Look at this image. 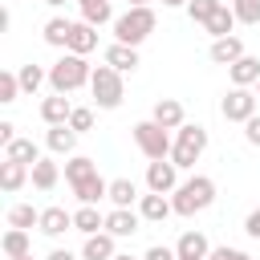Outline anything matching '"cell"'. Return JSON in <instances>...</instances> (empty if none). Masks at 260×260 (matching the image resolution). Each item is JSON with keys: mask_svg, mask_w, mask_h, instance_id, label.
Here are the masks:
<instances>
[{"mask_svg": "<svg viewBox=\"0 0 260 260\" xmlns=\"http://www.w3.org/2000/svg\"><path fill=\"white\" fill-rule=\"evenodd\" d=\"M65 179H69L77 203H102V199L110 195V183L98 175V162L85 158V154H69V162H65Z\"/></svg>", "mask_w": 260, "mask_h": 260, "instance_id": "obj_1", "label": "cell"}, {"mask_svg": "<svg viewBox=\"0 0 260 260\" xmlns=\"http://www.w3.org/2000/svg\"><path fill=\"white\" fill-rule=\"evenodd\" d=\"M171 203H175V215H183V219L207 211V207L215 203V179H207V175H191V179H183V183L171 191Z\"/></svg>", "mask_w": 260, "mask_h": 260, "instance_id": "obj_2", "label": "cell"}, {"mask_svg": "<svg viewBox=\"0 0 260 260\" xmlns=\"http://www.w3.org/2000/svg\"><path fill=\"white\" fill-rule=\"evenodd\" d=\"M89 77H93V65H89L81 53H69V49H65L61 61L49 65V85H53V93H73V89L89 85Z\"/></svg>", "mask_w": 260, "mask_h": 260, "instance_id": "obj_3", "label": "cell"}, {"mask_svg": "<svg viewBox=\"0 0 260 260\" xmlns=\"http://www.w3.org/2000/svg\"><path fill=\"white\" fill-rule=\"evenodd\" d=\"M154 24H158V16H154V8L150 4H138V8H126L122 16H114V41H122V45H142L150 32H154Z\"/></svg>", "mask_w": 260, "mask_h": 260, "instance_id": "obj_4", "label": "cell"}, {"mask_svg": "<svg viewBox=\"0 0 260 260\" xmlns=\"http://www.w3.org/2000/svg\"><path fill=\"white\" fill-rule=\"evenodd\" d=\"M207 150V126H199V122H183L179 130H175V146H171V162L179 167V171H191L195 162H199V154Z\"/></svg>", "mask_w": 260, "mask_h": 260, "instance_id": "obj_5", "label": "cell"}, {"mask_svg": "<svg viewBox=\"0 0 260 260\" xmlns=\"http://www.w3.org/2000/svg\"><path fill=\"white\" fill-rule=\"evenodd\" d=\"M89 93H93V106H98V110H118L122 98H126L122 73H118L114 65H98L93 77H89Z\"/></svg>", "mask_w": 260, "mask_h": 260, "instance_id": "obj_6", "label": "cell"}, {"mask_svg": "<svg viewBox=\"0 0 260 260\" xmlns=\"http://www.w3.org/2000/svg\"><path fill=\"white\" fill-rule=\"evenodd\" d=\"M134 146H138L146 158H171L175 138H171L167 126H158L154 118H146V122H134Z\"/></svg>", "mask_w": 260, "mask_h": 260, "instance_id": "obj_7", "label": "cell"}, {"mask_svg": "<svg viewBox=\"0 0 260 260\" xmlns=\"http://www.w3.org/2000/svg\"><path fill=\"white\" fill-rule=\"evenodd\" d=\"M219 114H223L228 122H248V118L256 114V93H252L248 85H232V89L219 98Z\"/></svg>", "mask_w": 260, "mask_h": 260, "instance_id": "obj_8", "label": "cell"}, {"mask_svg": "<svg viewBox=\"0 0 260 260\" xmlns=\"http://www.w3.org/2000/svg\"><path fill=\"white\" fill-rule=\"evenodd\" d=\"M175 187H179V167L171 158H150V167H146V191L171 195Z\"/></svg>", "mask_w": 260, "mask_h": 260, "instance_id": "obj_9", "label": "cell"}, {"mask_svg": "<svg viewBox=\"0 0 260 260\" xmlns=\"http://www.w3.org/2000/svg\"><path fill=\"white\" fill-rule=\"evenodd\" d=\"M138 228H142V211H134V207H110V211H106V232H110V236L126 240V236H134Z\"/></svg>", "mask_w": 260, "mask_h": 260, "instance_id": "obj_10", "label": "cell"}, {"mask_svg": "<svg viewBox=\"0 0 260 260\" xmlns=\"http://www.w3.org/2000/svg\"><path fill=\"white\" fill-rule=\"evenodd\" d=\"M49 240H57V236H65V232H73V211H65L61 203H53V207H41V223H37Z\"/></svg>", "mask_w": 260, "mask_h": 260, "instance_id": "obj_11", "label": "cell"}, {"mask_svg": "<svg viewBox=\"0 0 260 260\" xmlns=\"http://www.w3.org/2000/svg\"><path fill=\"white\" fill-rule=\"evenodd\" d=\"M207 57L215 61V65H236L240 57H244V41L232 32V37H215L211 41V49H207Z\"/></svg>", "mask_w": 260, "mask_h": 260, "instance_id": "obj_12", "label": "cell"}, {"mask_svg": "<svg viewBox=\"0 0 260 260\" xmlns=\"http://www.w3.org/2000/svg\"><path fill=\"white\" fill-rule=\"evenodd\" d=\"M45 146L53 150V154H61V158H69L73 150H77V130L65 122V126H49L45 130Z\"/></svg>", "mask_w": 260, "mask_h": 260, "instance_id": "obj_13", "label": "cell"}, {"mask_svg": "<svg viewBox=\"0 0 260 260\" xmlns=\"http://www.w3.org/2000/svg\"><path fill=\"white\" fill-rule=\"evenodd\" d=\"M114 240H118V236H110V232H93V236H85V244H81V260H114V256H118Z\"/></svg>", "mask_w": 260, "mask_h": 260, "instance_id": "obj_14", "label": "cell"}, {"mask_svg": "<svg viewBox=\"0 0 260 260\" xmlns=\"http://www.w3.org/2000/svg\"><path fill=\"white\" fill-rule=\"evenodd\" d=\"M150 118H154L158 126H167V130H179V126L187 122L183 102H175V98H158V102H154V110H150Z\"/></svg>", "mask_w": 260, "mask_h": 260, "instance_id": "obj_15", "label": "cell"}, {"mask_svg": "<svg viewBox=\"0 0 260 260\" xmlns=\"http://www.w3.org/2000/svg\"><path fill=\"white\" fill-rule=\"evenodd\" d=\"M138 211H142V219H150V223H162L167 215H175V203H171L167 195H158V191H146V195L138 199Z\"/></svg>", "mask_w": 260, "mask_h": 260, "instance_id": "obj_16", "label": "cell"}, {"mask_svg": "<svg viewBox=\"0 0 260 260\" xmlns=\"http://www.w3.org/2000/svg\"><path fill=\"white\" fill-rule=\"evenodd\" d=\"M98 49V24L89 20H73V32H69V53H93Z\"/></svg>", "mask_w": 260, "mask_h": 260, "instance_id": "obj_17", "label": "cell"}, {"mask_svg": "<svg viewBox=\"0 0 260 260\" xmlns=\"http://www.w3.org/2000/svg\"><path fill=\"white\" fill-rule=\"evenodd\" d=\"M73 232H81V236L106 232V215L98 211V203H81V207L73 211Z\"/></svg>", "mask_w": 260, "mask_h": 260, "instance_id": "obj_18", "label": "cell"}, {"mask_svg": "<svg viewBox=\"0 0 260 260\" xmlns=\"http://www.w3.org/2000/svg\"><path fill=\"white\" fill-rule=\"evenodd\" d=\"M106 65H114L118 73H134V69H138V49H134V45L114 41V45L106 49Z\"/></svg>", "mask_w": 260, "mask_h": 260, "instance_id": "obj_19", "label": "cell"}, {"mask_svg": "<svg viewBox=\"0 0 260 260\" xmlns=\"http://www.w3.org/2000/svg\"><path fill=\"white\" fill-rule=\"evenodd\" d=\"M69 114H73V106H69L65 93H53V98L41 102V118H45V126H65Z\"/></svg>", "mask_w": 260, "mask_h": 260, "instance_id": "obj_20", "label": "cell"}, {"mask_svg": "<svg viewBox=\"0 0 260 260\" xmlns=\"http://www.w3.org/2000/svg\"><path fill=\"white\" fill-rule=\"evenodd\" d=\"M32 179V167H24V162H12V158H4L0 162V187L12 195V191H20L24 183Z\"/></svg>", "mask_w": 260, "mask_h": 260, "instance_id": "obj_21", "label": "cell"}, {"mask_svg": "<svg viewBox=\"0 0 260 260\" xmlns=\"http://www.w3.org/2000/svg\"><path fill=\"white\" fill-rule=\"evenodd\" d=\"M175 252L179 256H187V260H207V252H211V244H207V236L203 232H183L179 236V244H175Z\"/></svg>", "mask_w": 260, "mask_h": 260, "instance_id": "obj_22", "label": "cell"}, {"mask_svg": "<svg viewBox=\"0 0 260 260\" xmlns=\"http://www.w3.org/2000/svg\"><path fill=\"white\" fill-rule=\"evenodd\" d=\"M228 73H232V85H256L260 81V57L244 53L236 65H228Z\"/></svg>", "mask_w": 260, "mask_h": 260, "instance_id": "obj_23", "label": "cell"}, {"mask_svg": "<svg viewBox=\"0 0 260 260\" xmlns=\"http://www.w3.org/2000/svg\"><path fill=\"white\" fill-rule=\"evenodd\" d=\"M4 158H12V162H24V167H32V162L41 158V146H37L32 138H12V142L4 146Z\"/></svg>", "mask_w": 260, "mask_h": 260, "instance_id": "obj_24", "label": "cell"}, {"mask_svg": "<svg viewBox=\"0 0 260 260\" xmlns=\"http://www.w3.org/2000/svg\"><path fill=\"white\" fill-rule=\"evenodd\" d=\"M57 179H61V167H57L53 158H37V162H32V187H37V191H53Z\"/></svg>", "mask_w": 260, "mask_h": 260, "instance_id": "obj_25", "label": "cell"}, {"mask_svg": "<svg viewBox=\"0 0 260 260\" xmlns=\"http://www.w3.org/2000/svg\"><path fill=\"white\" fill-rule=\"evenodd\" d=\"M114 207H134L142 195H138V187H134V179H110V195H106Z\"/></svg>", "mask_w": 260, "mask_h": 260, "instance_id": "obj_26", "label": "cell"}, {"mask_svg": "<svg viewBox=\"0 0 260 260\" xmlns=\"http://www.w3.org/2000/svg\"><path fill=\"white\" fill-rule=\"evenodd\" d=\"M236 24H240V20H236L232 4H219V8H215V16H211L203 28H207V32H211V41H215V37H232V28H236Z\"/></svg>", "mask_w": 260, "mask_h": 260, "instance_id": "obj_27", "label": "cell"}, {"mask_svg": "<svg viewBox=\"0 0 260 260\" xmlns=\"http://www.w3.org/2000/svg\"><path fill=\"white\" fill-rule=\"evenodd\" d=\"M69 32H73V20H65V16L45 20V45H53V49H69Z\"/></svg>", "mask_w": 260, "mask_h": 260, "instance_id": "obj_28", "label": "cell"}, {"mask_svg": "<svg viewBox=\"0 0 260 260\" xmlns=\"http://www.w3.org/2000/svg\"><path fill=\"white\" fill-rule=\"evenodd\" d=\"M0 248H4V256L12 260V256H28V252H32V240H28L24 228H8L4 240H0Z\"/></svg>", "mask_w": 260, "mask_h": 260, "instance_id": "obj_29", "label": "cell"}, {"mask_svg": "<svg viewBox=\"0 0 260 260\" xmlns=\"http://www.w3.org/2000/svg\"><path fill=\"white\" fill-rule=\"evenodd\" d=\"M81 4V20H89V24H110L114 20V8H110V0H77Z\"/></svg>", "mask_w": 260, "mask_h": 260, "instance_id": "obj_30", "label": "cell"}, {"mask_svg": "<svg viewBox=\"0 0 260 260\" xmlns=\"http://www.w3.org/2000/svg\"><path fill=\"white\" fill-rule=\"evenodd\" d=\"M37 223H41V211H37L32 203H12V207H8V228H24V232H28V228H37Z\"/></svg>", "mask_w": 260, "mask_h": 260, "instance_id": "obj_31", "label": "cell"}, {"mask_svg": "<svg viewBox=\"0 0 260 260\" xmlns=\"http://www.w3.org/2000/svg\"><path fill=\"white\" fill-rule=\"evenodd\" d=\"M16 77H20V93H37V89L49 81V73H45L41 65H32V61H28V65H20V69H16Z\"/></svg>", "mask_w": 260, "mask_h": 260, "instance_id": "obj_32", "label": "cell"}, {"mask_svg": "<svg viewBox=\"0 0 260 260\" xmlns=\"http://www.w3.org/2000/svg\"><path fill=\"white\" fill-rule=\"evenodd\" d=\"M219 4H223V0H187V16H191L195 24H207Z\"/></svg>", "mask_w": 260, "mask_h": 260, "instance_id": "obj_33", "label": "cell"}, {"mask_svg": "<svg viewBox=\"0 0 260 260\" xmlns=\"http://www.w3.org/2000/svg\"><path fill=\"white\" fill-rule=\"evenodd\" d=\"M232 12L240 24H260V0H232Z\"/></svg>", "mask_w": 260, "mask_h": 260, "instance_id": "obj_34", "label": "cell"}, {"mask_svg": "<svg viewBox=\"0 0 260 260\" xmlns=\"http://www.w3.org/2000/svg\"><path fill=\"white\" fill-rule=\"evenodd\" d=\"M16 93H20V77H16L12 69H4V73H0V102H4V106H12V102H16Z\"/></svg>", "mask_w": 260, "mask_h": 260, "instance_id": "obj_35", "label": "cell"}, {"mask_svg": "<svg viewBox=\"0 0 260 260\" xmlns=\"http://www.w3.org/2000/svg\"><path fill=\"white\" fill-rule=\"evenodd\" d=\"M69 126H73L77 134H89V130H93V106H73Z\"/></svg>", "mask_w": 260, "mask_h": 260, "instance_id": "obj_36", "label": "cell"}, {"mask_svg": "<svg viewBox=\"0 0 260 260\" xmlns=\"http://www.w3.org/2000/svg\"><path fill=\"white\" fill-rule=\"evenodd\" d=\"M207 260H252L248 252H240V248H211L207 252Z\"/></svg>", "mask_w": 260, "mask_h": 260, "instance_id": "obj_37", "label": "cell"}, {"mask_svg": "<svg viewBox=\"0 0 260 260\" xmlns=\"http://www.w3.org/2000/svg\"><path fill=\"white\" fill-rule=\"evenodd\" d=\"M142 260H179V252L175 248H167V244H154V248H146V256Z\"/></svg>", "mask_w": 260, "mask_h": 260, "instance_id": "obj_38", "label": "cell"}, {"mask_svg": "<svg viewBox=\"0 0 260 260\" xmlns=\"http://www.w3.org/2000/svg\"><path fill=\"white\" fill-rule=\"evenodd\" d=\"M244 138H248L252 146H260V114H252V118L244 122Z\"/></svg>", "mask_w": 260, "mask_h": 260, "instance_id": "obj_39", "label": "cell"}, {"mask_svg": "<svg viewBox=\"0 0 260 260\" xmlns=\"http://www.w3.org/2000/svg\"><path fill=\"white\" fill-rule=\"evenodd\" d=\"M244 232H248L252 240H260V207H252V211H248V219H244Z\"/></svg>", "mask_w": 260, "mask_h": 260, "instance_id": "obj_40", "label": "cell"}, {"mask_svg": "<svg viewBox=\"0 0 260 260\" xmlns=\"http://www.w3.org/2000/svg\"><path fill=\"white\" fill-rule=\"evenodd\" d=\"M12 138H16V126L12 122H0V146H8Z\"/></svg>", "mask_w": 260, "mask_h": 260, "instance_id": "obj_41", "label": "cell"}, {"mask_svg": "<svg viewBox=\"0 0 260 260\" xmlns=\"http://www.w3.org/2000/svg\"><path fill=\"white\" fill-rule=\"evenodd\" d=\"M45 260H81V256H77V252H69V248H53Z\"/></svg>", "mask_w": 260, "mask_h": 260, "instance_id": "obj_42", "label": "cell"}, {"mask_svg": "<svg viewBox=\"0 0 260 260\" xmlns=\"http://www.w3.org/2000/svg\"><path fill=\"white\" fill-rule=\"evenodd\" d=\"M167 8H187V0H162Z\"/></svg>", "mask_w": 260, "mask_h": 260, "instance_id": "obj_43", "label": "cell"}, {"mask_svg": "<svg viewBox=\"0 0 260 260\" xmlns=\"http://www.w3.org/2000/svg\"><path fill=\"white\" fill-rule=\"evenodd\" d=\"M45 4H49V8H65L69 0H45Z\"/></svg>", "mask_w": 260, "mask_h": 260, "instance_id": "obj_44", "label": "cell"}, {"mask_svg": "<svg viewBox=\"0 0 260 260\" xmlns=\"http://www.w3.org/2000/svg\"><path fill=\"white\" fill-rule=\"evenodd\" d=\"M114 260H138V256H130V252H118V256H114Z\"/></svg>", "mask_w": 260, "mask_h": 260, "instance_id": "obj_45", "label": "cell"}, {"mask_svg": "<svg viewBox=\"0 0 260 260\" xmlns=\"http://www.w3.org/2000/svg\"><path fill=\"white\" fill-rule=\"evenodd\" d=\"M126 4H130V8H138V4H150V0H126Z\"/></svg>", "mask_w": 260, "mask_h": 260, "instance_id": "obj_46", "label": "cell"}, {"mask_svg": "<svg viewBox=\"0 0 260 260\" xmlns=\"http://www.w3.org/2000/svg\"><path fill=\"white\" fill-rule=\"evenodd\" d=\"M12 260H32V252H28V256H12Z\"/></svg>", "mask_w": 260, "mask_h": 260, "instance_id": "obj_47", "label": "cell"}, {"mask_svg": "<svg viewBox=\"0 0 260 260\" xmlns=\"http://www.w3.org/2000/svg\"><path fill=\"white\" fill-rule=\"evenodd\" d=\"M256 98H260V81H256Z\"/></svg>", "mask_w": 260, "mask_h": 260, "instance_id": "obj_48", "label": "cell"}, {"mask_svg": "<svg viewBox=\"0 0 260 260\" xmlns=\"http://www.w3.org/2000/svg\"><path fill=\"white\" fill-rule=\"evenodd\" d=\"M179 260H187V256H179Z\"/></svg>", "mask_w": 260, "mask_h": 260, "instance_id": "obj_49", "label": "cell"}]
</instances>
